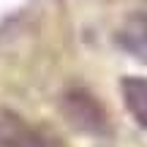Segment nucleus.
Returning <instances> with one entry per match:
<instances>
[{"instance_id":"obj_1","label":"nucleus","mask_w":147,"mask_h":147,"mask_svg":"<svg viewBox=\"0 0 147 147\" xmlns=\"http://www.w3.org/2000/svg\"><path fill=\"white\" fill-rule=\"evenodd\" d=\"M60 115L74 131L87 136H104L112 131V117L106 106L84 87H68L60 98Z\"/></svg>"},{"instance_id":"obj_2","label":"nucleus","mask_w":147,"mask_h":147,"mask_svg":"<svg viewBox=\"0 0 147 147\" xmlns=\"http://www.w3.org/2000/svg\"><path fill=\"white\" fill-rule=\"evenodd\" d=\"M0 147H68V142L49 125L30 123L19 112L0 106Z\"/></svg>"},{"instance_id":"obj_3","label":"nucleus","mask_w":147,"mask_h":147,"mask_svg":"<svg viewBox=\"0 0 147 147\" xmlns=\"http://www.w3.org/2000/svg\"><path fill=\"white\" fill-rule=\"evenodd\" d=\"M120 95L131 117L139 123V128L147 131V79L144 76H123L120 79Z\"/></svg>"},{"instance_id":"obj_4","label":"nucleus","mask_w":147,"mask_h":147,"mask_svg":"<svg viewBox=\"0 0 147 147\" xmlns=\"http://www.w3.org/2000/svg\"><path fill=\"white\" fill-rule=\"evenodd\" d=\"M117 41L123 49L139 60H147V14H131L117 30Z\"/></svg>"}]
</instances>
